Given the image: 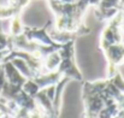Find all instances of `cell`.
Segmentation results:
<instances>
[{"mask_svg":"<svg viewBox=\"0 0 124 118\" xmlns=\"http://www.w3.org/2000/svg\"><path fill=\"white\" fill-rule=\"evenodd\" d=\"M23 30H24V25L22 23L21 15L15 16L13 18H11V24H10V35H11V38L22 35Z\"/></svg>","mask_w":124,"mask_h":118,"instance_id":"cell-2","label":"cell"},{"mask_svg":"<svg viewBox=\"0 0 124 118\" xmlns=\"http://www.w3.org/2000/svg\"><path fill=\"white\" fill-rule=\"evenodd\" d=\"M124 23V11L121 10L113 18L107 21L106 27L104 28L100 38V47L102 51L107 49L113 45H118L123 40L122 25Z\"/></svg>","mask_w":124,"mask_h":118,"instance_id":"cell-1","label":"cell"},{"mask_svg":"<svg viewBox=\"0 0 124 118\" xmlns=\"http://www.w3.org/2000/svg\"><path fill=\"white\" fill-rule=\"evenodd\" d=\"M122 33H123V35H124V23H123V25H122Z\"/></svg>","mask_w":124,"mask_h":118,"instance_id":"cell-3","label":"cell"}]
</instances>
